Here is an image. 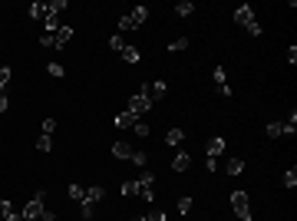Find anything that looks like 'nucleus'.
I'll return each instance as SVG.
<instances>
[{
  "mask_svg": "<svg viewBox=\"0 0 297 221\" xmlns=\"http://www.w3.org/2000/svg\"><path fill=\"white\" fill-rule=\"evenodd\" d=\"M43 208H46V191H36L20 208V215H23V221H36V218H43Z\"/></svg>",
  "mask_w": 297,
  "mask_h": 221,
  "instance_id": "f257e3e1",
  "label": "nucleus"
},
{
  "mask_svg": "<svg viewBox=\"0 0 297 221\" xmlns=\"http://www.w3.org/2000/svg\"><path fill=\"white\" fill-rule=\"evenodd\" d=\"M126 109H129L132 116H135V119H139L142 112H149V109H152V99L145 96V86H142V89H135V93L129 96V106H126Z\"/></svg>",
  "mask_w": 297,
  "mask_h": 221,
  "instance_id": "f03ea898",
  "label": "nucleus"
},
{
  "mask_svg": "<svg viewBox=\"0 0 297 221\" xmlns=\"http://www.w3.org/2000/svg\"><path fill=\"white\" fill-rule=\"evenodd\" d=\"M228 201H231V208H234V215H238L241 221H254L251 218V205H248V191H231Z\"/></svg>",
  "mask_w": 297,
  "mask_h": 221,
  "instance_id": "7ed1b4c3",
  "label": "nucleus"
},
{
  "mask_svg": "<svg viewBox=\"0 0 297 221\" xmlns=\"http://www.w3.org/2000/svg\"><path fill=\"white\" fill-rule=\"evenodd\" d=\"M135 182H139V198L152 201V198H155V175L149 172V168H145V172H142L139 178H135Z\"/></svg>",
  "mask_w": 297,
  "mask_h": 221,
  "instance_id": "20e7f679",
  "label": "nucleus"
},
{
  "mask_svg": "<svg viewBox=\"0 0 297 221\" xmlns=\"http://www.w3.org/2000/svg\"><path fill=\"white\" fill-rule=\"evenodd\" d=\"M165 93H168V83L165 79H155V83H145V96L152 99V106L159 99H165Z\"/></svg>",
  "mask_w": 297,
  "mask_h": 221,
  "instance_id": "39448f33",
  "label": "nucleus"
},
{
  "mask_svg": "<svg viewBox=\"0 0 297 221\" xmlns=\"http://www.w3.org/2000/svg\"><path fill=\"white\" fill-rule=\"evenodd\" d=\"M234 23H241L244 30H248V27L254 23V7H251V3H241V7L234 10Z\"/></svg>",
  "mask_w": 297,
  "mask_h": 221,
  "instance_id": "423d86ee",
  "label": "nucleus"
},
{
  "mask_svg": "<svg viewBox=\"0 0 297 221\" xmlns=\"http://www.w3.org/2000/svg\"><path fill=\"white\" fill-rule=\"evenodd\" d=\"M211 79H215V86H218L221 96H231V86H228V79H225V66H215V69H211Z\"/></svg>",
  "mask_w": 297,
  "mask_h": 221,
  "instance_id": "0eeeda50",
  "label": "nucleus"
},
{
  "mask_svg": "<svg viewBox=\"0 0 297 221\" xmlns=\"http://www.w3.org/2000/svg\"><path fill=\"white\" fill-rule=\"evenodd\" d=\"M69 40H73V27H60V30L53 33V46H56V50L69 46Z\"/></svg>",
  "mask_w": 297,
  "mask_h": 221,
  "instance_id": "6e6552de",
  "label": "nucleus"
},
{
  "mask_svg": "<svg viewBox=\"0 0 297 221\" xmlns=\"http://www.w3.org/2000/svg\"><path fill=\"white\" fill-rule=\"evenodd\" d=\"M126 17L132 20V27H142V23L149 20V7H145V3H139V7H132V13H126Z\"/></svg>",
  "mask_w": 297,
  "mask_h": 221,
  "instance_id": "1a4fd4ad",
  "label": "nucleus"
},
{
  "mask_svg": "<svg viewBox=\"0 0 297 221\" xmlns=\"http://www.w3.org/2000/svg\"><path fill=\"white\" fill-rule=\"evenodd\" d=\"M102 198H106V188H102V185H93V188H86V195H83V201H89V205H99Z\"/></svg>",
  "mask_w": 297,
  "mask_h": 221,
  "instance_id": "9d476101",
  "label": "nucleus"
},
{
  "mask_svg": "<svg viewBox=\"0 0 297 221\" xmlns=\"http://www.w3.org/2000/svg\"><path fill=\"white\" fill-rule=\"evenodd\" d=\"M132 152L135 149L129 142H112V158H132Z\"/></svg>",
  "mask_w": 297,
  "mask_h": 221,
  "instance_id": "9b49d317",
  "label": "nucleus"
},
{
  "mask_svg": "<svg viewBox=\"0 0 297 221\" xmlns=\"http://www.w3.org/2000/svg\"><path fill=\"white\" fill-rule=\"evenodd\" d=\"M225 139H221V135H215V139H208V158H218L221 152H225Z\"/></svg>",
  "mask_w": 297,
  "mask_h": 221,
  "instance_id": "f8f14e48",
  "label": "nucleus"
},
{
  "mask_svg": "<svg viewBox=\"0 0 297 221\" xmlns=\"http://www.w3.org/2000/svg\"><path fill=\"white\" fill-rule=\"evenodd\" d=\"M185 142V129H168V132H165V145H182Z\"/></svg>",
  "mask_w": 297,
  "mask_h": 221,
  "instance_id": "ddd939ff",
  "label": "nucleus"
},
{
  "mask_svg": "<svg viewBox=\"0 0 297 221\" xmlns=\"http://www.w3.org/2000/svg\"><path fill=\"white\" fill-rule=\"evenodd\" d=\"M135 122H139V119H135V116L126 109V112H119V116H116V129H132Z\"/></svg>",
  "mask_w": 297,
  "mask_h": 221,
  "instance_id": "4468645a",
  "label": "nucleus"
},
{
  "mask_svg": "<svg viewBox=\"0 0 297 221\" xmlns=\"http://www.w3.org/2000/svg\"><path fill=\"white\" fill-rule=\"evenodd\" d=\"M225 172H228V175H241V172H244V162L234 155V158H228V162H225Z\"/></svg>",
  "mask_w": 297,
  "mask_h": 221,
  "instance_id": "2eb2a0df",
  "label": "nucleus"
},
{
  "mask_svg": "<svg viewBox=\"0 0 297 221\" xmlns=\"http://www.w3.org/2000/svg\"><path fill=\"white\" fill-rule=\"evenodd\" d=\"M188 165H192V158H188V152H178L175 158H172V168H175V172H185Z\"/></svg>",
  "mask_w": 297,
  "mask_h": 221,
  "instance_id": "dca6fc26",
  "label": "nucleus"
},
{
  "mask_svg": "<svg viewBox=\"0 0 297 221\" xmlns=\"http://www.w3.org/2000/svg\"><path fill=\"white\" fill-rule=\"evenodd\" d=\"M122 60H126V63H139V56H142V53H139V50H135V46H129V43H126V46H122Z\"/></svg>",
  "mask_w": 297,
  "mask_h": 221,
  "instance_id": "f3484780",
  "label": "nucleus"
},
{
  "mask_svg": "<svg viewBox=\"0 0 297 221\" xmlns=\"http://www.w3.org/2000/svg\"><path fill=\"white\" fill-rule=\"evenodd\" d=\"M281 126H284V135H294V132H297V112L291 109V116H287Z\"/></svg>",
  "mask_w": 297,
  "mask_h": 221,
  "instance_id": "a211bd4d",
  "label": "nucleus"
},
{
  "mask_svg": "<svg viewBox=\"0 0 297 221\" xmlns=\"http://www.w3.org/2000/svg\"><path fill=\"white\" fill-rule=\"evenodd\" d=\"M33 17V20H43L46 17V3H40V0H36V3H30V10H27Z\"/></svg>",
  "mask_w": 297,
  "mask_h": 221,
  "instance_id": "6ab92c4d",
  "label": "nucleus"
},
{
  "mask_svg": "<svg viewBox=\"0 0 297 221\" xmlns=\"http://www.w3.org/2000/svg\"><path fill=\"white\" fill-rule=\"evenodd\" d=\"M43 23H46V33H56V30H60V17H56V13H50V10H46Z\"/></svg>",
  "mask_w": 297,
  "mask_h": 221,
  "instance_id": "aec40b11",
  "label": "nucleus"
},
{
  "mask_svg": "<svg viewBox=\"0 0 297 221\" xmlns=\"http://www.w3.org/2000/svg\"><path fill=\"white\" fill-rule=\"evenodd\" d=\"M264 132H267V139H281V135H284V126H281V122H267Z\"/></svg>",
  "mask_w": 297,
  "mask_h": 221,
  "instance_id": "412c9836",
  "label": "nucleus"
},
{
  "mask_svg": "<svg viewBox=\"0 0 297 221\" xmlns=\"http://www.w3.org/2000/svg\"><path fill=\"white\" fill-rule=\"evenodd\" d=\"M284 188H287V191H294V188H297V168H287V172H284Z\"/></svg>",
  "mask_w": 297,
  "mask_h": 221,
  "instance_id": "4be33fe9",
  "label": "nucleus"
},
{
  "mask_svg": "<svg viewBox=\"0 0 297 221\" xmlns=\"http://www.w3.org/2000/svg\"><path fill=\"white\" fill-rule=\"evenodd\" d=\"M175 13L178 17H192V13H195V3H192V0H182V3L175 7Z\"/></svg>",
  "mask_w": 297,
  "mask_h": 221,
  "instance_id": "5701e85b",
  "label": "nucleus"
},
{
  "mask_svg": "<svg viewBox=\"0 0 297 221\" xmlns=\"http://www.w3.org/2000/svg\"><path fill=\"white\" fill-rule=\"evenodd\" d=\"M185 46H188V36H175V40L168 43V53H182Z\"/></svg>",
  "mask_w": 297,
  "mask_h": 221,
  "instance_id": "b1692460",
  "label": "nucleus"
},
{
  "mask_svg": "<svg viewBox=\"0 0 297 221\" xmlns=\"http://www.w3.org/2000/svg\"><path fill=\"white\" fill-rule=\"evenodd\" d=\"M122 195H129V198H139V182H122Z\"/></svg>",
  "mask_w": 297,
  "mask_h": 221,
  "instance_id": "393cba45",
  "label": "nucleus"
},
{
  "mask_svg": "<svg viewBox=\"0 0 297 221\" xmlns=\"http://www.w3.org/2000/svg\"><path fill=\"white\" fill-rule=\"evenodd\" d=\"M132 165H139V168H145V165H149V155H145L142 149H135V152H132Z\"/></svg>",
  "mask_w": 297,
  "mask_h": 221,
  "instance_id": "a878e982",
  "label": "nucleus"
},
{
  "mask_svg": "<svg viewBox=\"0 0 297 221\" xmlns=\"http://www.w3.org/2000/svg\"><path fill=\"white\" fill-rule=\"evenodd\" d=\"M36 149H40V152H50V149H53V135H40V139H36Z\"/></svg>",
  "mask_w": 297,
  "mask_h": 221,
  "instance_id": "bb28decb",
  "label": "nucleus"
},
{
  "mask_svg": "<svg viewBox=\"0 0 297 221\" xmlns=\"http://www.w3.org/2000/svg\"><path fill=\"white\" fill-rule=\"evenodd\" d=\"M46 10H50V13H56V17H60V13L66 10V0H50V3H46Z\"/></svg>",
  "mask_w": 297,
  "mask_h": 221,
  "instance_id": "cd10ccee",
  "label": "nucleus"
},
{
  "mask_svg": "<svg viewBox=\"0 0 297 221\" xmlns=\"http://www.w3.org/2000/svg\"><path fill=\"white\" fill-rule=\"evenodd\" d=\"M13 211H17V208H13L10 201H7V198H0V218L7 221V218H10V215H13Z\"/></svg>",
  "mask_w": 297,
  "mask_h": 221,
  "instance_id": "c85d7f7f",
  "label": "nucleus"
},
{
  "mask_svg": "<svg viewBox=\"0 0 297 221\" xmlns=\"http://www.w3.org/2000/svg\"><path fill=\"white\" fill-rule=\"evenodd\" d=\"M83 195H86V188L73 182V185H69V198H73V201H83Z\"/></svg>",
  "mask_w": 297,
  "mask_h": 221,
  "instance_id": "c756f323",
  "label": "nucleus"
},
{
  "mask_svg": "<svg viewBox=\"0 0 297 221\" xmlns=\"http://www.w3.org/2000/svg\"><path fill=\"white\" fill-rule=\"evenodd\" d=\"M79 215H83V218H93V215H96V205H89V201H79Z\"/></svg>",
  "mask_w": 297,
  "mask_h": 221,
  "instance_id": "7c9ffc66",
  "label": "nucleus"
},
{
  "mask_svg": "<svg viewBox=\"0 0 297 221\" xmlns=\"http://www.w3.org/2000/svg\"><path fill=\"white\" fill-rule=\"evenodd\" d=\"M132 132L139 135V139H145V135H149V122H142V119H139L135 126H132Z\"/></svg>",
  "mask_w": 297,
  "mask_h": 221,
  "instance_id": "2f4dec72",
  "label": "nucleus"
},
{
  "mask_svg": "<svg viewBox=\"0 0 297 221\" xmlns=\"http://www.w3.org/2000/svg\"><path fill=\"white\" fill-rule=\"evenodd\" d=\"M10 76H13V69H10V66H0V89H7Z\"/></svg>",
  "mask_w": 297,
  "mask_h": 221,
  "instance_id": "473e14b6",
  "label": "nucleus"
},
{
  "mask_svg": "<svg viewBox=\"0 0 297 221\" xmlns=\"http://www.w3.org/2000/svg\"><path fill=\"white\" fill-rule=\"evenodd\" d=\"M46 73H50V76H56V79H60V76H66V69L60 66V63H46Z\"/></svg>",
  "mask_w": 297,
  "mask_h": 221,
  "instance_id": "72a5a7b5",
  "label": "nucleus"
},
{
  "mask_svg": "<svg viewBox=\"0 0 297 221\" xmlns=\"http://www.w3.org/2000/svg\"><path fill=\"white\" fill-rule=\"evenodd\" d=\"M188 211H192V198L182 195V198H178V215H188Z\"/></svg>",
  "mask_w": 297,
  "mask_h": 221,
  "instance_id": "f704fd0d",
  "label": "nucleus"
},
{
  "mask_svg": "<svg viewBox=\"0 0 297 221\" xmlns=\"http://www.w3.org/2000/svg\"><path fill=\"white\" fill-rule=\"evenodd\" d=\"M109 46H112V50H116V53H122V46H126V40H122V33L109 36Z\"/></svg>",
  "mask_w": 297,
  "mask_h": 221,
  "instance_id": "c9c22d12",
  "label": "nucleus"
},
{
  "mask_svg": "<svg viewBox=\"0 0 297 221\" xmlns=\"http://www.w3.org/2000/svg\"><path fill=\"white\" fill-rule=\"evenodd\" d=\"M126 30H135V27H132L129 17H119V33H126Z\"/></svg>",
  "mask_w": 297,
  "mask_h": 221,
  "instance_id": "e433bc0d",
  "label": "nucleus"
},
{
  "mask_svg": "<svg viewBox=\"0 0 297 221\" xmlns=\"http://www.w3.org/2000/svg\"><path fill=\"white\" fill-rule=\"evenodd\" d=\"M145 221H168V218H165V211H149Z\"/></svg>",
  "mask_w": 297,
  "mask_h": 221,
  "instance_id": "4c0bfd02",
  "label": "nucleus"
},
{
  "mask_svg": "<svg viewBox=\"0 0 297 221\" xmlns=\"http://www.w3.org/2000/svg\"><path fill=\"white\" fill-rule=\"evenodd\" d=\"M53 129H56V122L53 119H43V132H40V135H53Z\"/></svg>",
  "mask_w": 297,
  "mask_h": 221,
  "instance_id": "58836bf2",
  "label": "nucleus"
},
{
  "mask_svg": "<svg viewBox=\"0 0 297 221\" xmlns=\"http://www.w3.org/2000/svg\"><path fill=\"white\" fill-rule=\"evenodd\" d=\"M248 33H251V36H261V33H264V30H261V23L254 20V23H251V27H248Z\"/></svg>",
  "mask_w": 297,
  "mask_h": 221,
  "instance_id": "ea45409f",
  "label": "nucleus"
},
{
  "mask_svg": "<svg viewBox=\"0 0 297 221\" xmlns=\"http://www.w3.org/2000/svg\"><path fill=\"white\" fill-rule=\"evenodd\" d=\"M287 63H291V66L297 63V46H291V50H287Z\"/></svg>",
  "mask_w": 297,
  "mask_h": 221,
  "instance_id": "a19ab883",
  "label": "nucleus"
},
{
  "mask_svg": "<svg viewBox=\"0 0 297 221\" xmlns=\"http://www.w3.org/2000/svg\"><path fill=\"white\" fill-rule=\"evenodd\" d=\"M40 46H53V33H43V36H40Z\"/></svg>",
  "mask_w": 297,
  "mask_h": 221,
  "instance_id": "79ce46f5",
  "label": "nucleus"
},
{
  "mask_svg": "<svg viewBox=\"0 0 297 221\" xmlns=\"http://www.w3.org/2000/svg\"><path fill=\"white\" fill-rule=\"evenodd\" d=\"M7 106H10V99H7V93H0V112H7Z\"/></svg>",
  "mask_w": 297,
  "mask_h": 221,
  "instance_id": "37998d69",
  "label": "nucleus"
},
{
  "mask_svg": "<svg viewBox=\"0 0 297 221\" xmlns=\"http://www.w3.org/2000/svg\"><path fill=\"white\" fill-rule=\"evenodd\" d=\"M129 221H145V215H135V218H129Z\"/></svg>",
  "mask_w": 297,
  "mask_h": 221,
  "instance_id": "c03bdc74",
  "label": "nucleus"
}]
</instances>
